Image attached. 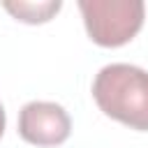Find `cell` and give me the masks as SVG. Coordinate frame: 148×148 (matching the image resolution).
I'll use <instances>...</instances> for the list:
<instances>
[{
    "label": "cell",
    "instance_id": "cell-1",
    "mask_svg": "<svg viewBox=\"0 0 148 148\" xmlns=\"http://www.w3.org/2000/svg\"><path fill=\"white\" fill-rule=\"evenodd\" d=\"M92 97L97 106L113 120L132 130L148 132V72L127 65L111 62L102 67L92 81Z\"/></svg>",
    "mask_w": 148,
    "mask_h": 148
},
{
    "label": "cell",
    "instance_id": "cell-2",
    "mask_svg": "<svg viewBox=\"0 0 148 148\" xmlns=\"http://www.w3.org/2000/svg\"><path fill=\"white\" fill-rule=\"evenodd\" d=\"M86 30L99 46L127 44L143 25L141 0H79Z\"/></svg>",
    "mask_w": 148,
    "mask_h": 148
},
{
    "label": "cell",
    "instance_id": "cell-3",
    "mask_svg": "<svg viewBox=\"0 0 148 148\" xmlns=\"http://www.w3.org/2000/svg\"><path fill=\"white\" fill-rule=\"evenodd\" d=\"M72 132L67 111L56 102H28L18 113V134L35 146H58Z\"/></svg>",
    "mask_w": 148,
    "mask_h": 148
},
{
    "label": "cell",
    "instance_id": "cell-4",
    "mask_svg": "<svg viewBox=\"0 0 148 148\" xmlns=\"http://www.w3.org/2000/svg\"><path fill=\"white\" fill-rule=\"evenodd\" d=\"M2 7L7 12H12L16 18L25 21V23H44L62 7V2L60 0H49V2H5Z\"/></svg>",
    "mask_w": 148,
    "mask_h": 148
},
{
    "label": "cell",
    "instance_id": "cell-5",
    "mask_svg": "<svg viewBox=\"0 0 148 148\" xmlns=\"http://www.w3.org/2000/svg\"><path fill=\"white\" fill-rule=\"evenodd\" d=\"M2 132H5V109L0 104V136H2Z\"/></svg>",
    "mask_w": 148,
    "mask_h": 148
}]
</instances>
